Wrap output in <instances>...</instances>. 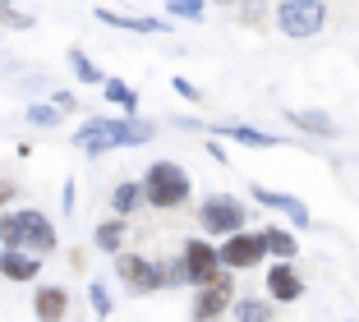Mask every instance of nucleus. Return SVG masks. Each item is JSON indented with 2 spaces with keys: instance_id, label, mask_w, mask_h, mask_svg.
<instances>
[{
  "instance_id": "obj_24",
  "label": "nucleus",
  "mask_w": 359,
  "mask_h": 322,
  "mask_svg": "<svg viewBox=\"0 0 359 322\" xmlns=\"http://www.w3.org/2000/svg\"><path fill=\"white\" fill-rule=\"evenodd\" d=\"M28 125H55V120H60V111H55V106H28Z\"/></svg>"
},
{
  "instance_id": "obj_16",
  "label": "nucleus",
  "mask_w": 359,
  "mask_h": 322,
  "mask_svg": "<svg viewBox=\"0 0 359 322\" xmlns=\"http://www.w3.org/2000/svg\"><path fill=\"white\" fill-rule=\"evenodd\" d=\"M222 134L235 138V143H249V147H276L272 134H263V129H249V125H226Z\"/></svg>"
},
{
  "instance_id": "obj_27",
  "label": "nucleus",
  "mask_w": 359,
  "mask_h": 322,
  "mask_svg": "<svg viewBox=\"0 0 359 322\" xmlns=\"http://www.w3.org/2000/svg\"><path fill=\"white\" fill-rule=\"evenodd\" d=\"M175 93H180V97H189V102H198V88L184 83V79H175Z\"/></svg>"
},
{
  "instance_id": "obj_8",
  "label": "nucleus",
  "mask_w": 359,
  "mask_h": 322,
  "mask_svg": "<svg viewBox=\"0 0 359 322\" xmlns=\"http://www.w3.org/2000/svg\"><path fill=\"white\" fill-rule=\"evenodd\" d=\"M217 253L208 249V244H198L194 239L189 249H184V281H194V286H208V281H217Z\"/></svg>"
},
{
  "instance_id": "obj_26",
  "label": "nucleus",
  "mask_w": 359,
  "mask_h": 322,
  "mask_svg": "<svg viewBox=\"0 0 359 322\" xmlns=\"http://www.w3.org/2000/svg\"><path fill=\"white\" fill-rule=\"evenodd\" d=\"M93 309H97V318H106V313H111V300H106V286H93Z\"/></svg>"
},
{
  "instance_id": "obj_21",
  "label": "nucleus",
  "mask_w": 359,
  "mask_h": 322,
  "mask_svg": "<svg viewBox=\"0 0 359 322\" xmlns=\"http://www.w3.org/2000/svg\"><path fill=\"white\" fill-rule=\"evenodd\" d=\"M120 235H125V221H106V226L97 230V249L116 253V249H120Z\"/></svg>"
},
{
  "instance_id": "obj_13",
  "label": "nucleus",
  "mask_w": 359,
  "mask_h": 322,
  "mask_svg": "<svg viewBox=\"0 0 359 322\" xmlns=\"http://www.w3.org/2000/svg\"><path fill=\"white\" fill-rule=\"evenodd\" d=\"M65 304H69V300H65L60 286H42V290H37V318H42V322H60Z\"/></svg>"
},
{
  "instance_id": "obj_29",
  "label": "nucleus",
  "mask_w": 359,
  "mask_h": 322,
  "mask_svg": "<svg viewBox=\"0 0 359 322\" xmlns=\"http://www.w3.org/2000/svg\"><path fill=\"white\" fill-rule=\"evenodd\" d=\"M10 198H14V185H5V180H0V208H5Z\"/></svg>"
},
{
  "instance_id": "obj_1",
  "label": "nucleus",
  "mask_w": 359,
  "mask_h": 322,
  "mask_svg": "<svg viewBox=\"0 0 359 322\" xmlns=\"http://www.w3.org/2000/svg\"><path fill=\"white\" fill-rule=\"evenodd\" d=\"M152 134H157V129H152L148 120H88V125L74 134V147L88 152V156H102V152H111V147L148 143Z\"/></svg>"
},
{
  "instance_id": "obj_15",
  "label": "nucleus",
  "mask_w": 359,
  "mask_h": 322,
  "mask_svg": "<svg viewBox=\"0 0 359 322\" xmlns=\"http://www.w3.org/2000/svg\"><path fill=\"white\" fill-rule=\"evenodd\" d=\"M138 203H143V185H134V180H125V185H120L116 194H111V208H116L120 217H129V212H134Z\"/></svg>"
},
{
  "instance_id": "obj_6",
  "label": "nucleus",
  "mask_w": 359,
  "mask_h": 322,
  "mask_svg": "<svg viewBox=\"0 0 359 322\" xmlns=\"http://www.w3.org/2000/svg\"><path fill=\"white\" fill-rule=\"evenodd\" d=\"M116 271L134 286L138 295H148V290H157V286H161V267H157V262H148V258H134V253H120Z\"/></svg>"
},
{
  "instance_id": "obj_7",
  "label": "nucleus",
  "mask_w": 359,
  "mask_h": 322,
  "mask_svg": "<svg viewBox=\"0 0 359 322\" xmlns=\"http://www.w3.org/2000/svg\"><path fill=\"white\" fill-rule=\"evenodd\" d=\"M263 235H240V230H235L231 235V244H226L222 253H217V258L226 262V267H254L258 258H263Z\"/></svg>"
},
{
  "instance_id": "obj_19",
  "label": "nucleus",
  "mask_w": 359,
  "mask_h": 322,
  "mask_svg": "<svg viewBox=\"0 0 359 322\" xmlns=\"http://www.w3.org/2000/svg\"><path fill=\"white\" fill-rule=\"evenodd\" d=\"M69 69H74V79H83V83H106V74L97 69L83 51H69Z\"/></svg>"
},
{
  "instance_id": "obj_9",
  "label": "nucleus",
  "mask_w": 359,
  "mask_h": 322,
  "mask_svg": "<svg viewBox=\"0 0 359 322\" xmlns=\"http://www.w3.org/2000/svg\"><path fill=\"white\" fill-rule=\"evenodd\" d=\"M267 290H272L281 304H295L299 295H304V281L295 276V267H290V262H276V267L267 271Z\"/></svg>"
},
{
  "instance_id": "obj_2",
  "label": "nucleus",
  "mask_w": 359,
  "mask_h": 322,
  "mask_svg": "<svg viewBox=\"0 0 359 322\" xmlns=\"http://www.w3.org/2000/svg\"><path fill=\"white\" fill-rule=\"evenodd\" d=\"M0 244L5 249H23V253H51L55 249V226L37 208L5 212L0 217Z\"/></svg>"
},
{
  "instance_id": "obj_12",
  "label": "nucleus",
  "mask_w": 359,
  "mask_h": 322,
  "mask_svg": "<svg viewBox=\"0 0 359 322\" xmlns=\"http://www.w3.org/2000/svg\"><path fill=\"white\" fill-rule=\"evenodd\" d=\"M226 295H231V286H226V281H208V290L198 295V309H194V322L217 318V313L226 309Z\"/></svg>"
},
{
  "instance_id": "obj_14",
  "label": "nucleus",
  "mask_w": 359,
  "mask_h": 322,
  "mask_svg": "<svg viewBox=\"0 0 359 322\" xmlns=\"http://www.w3.org/2000/svg\"><path fill=\"white\" fill-rule=\"evenodd\" d=\"M97 19L111 23V28H129V32H161V19H129V14H111V10H97Z\"/></svg>"
},
{
  "instance_id": "obj_22",
  "label": "nucleus",
  "mask_w": 359,
  "mask_h": 322,
  "mask_svg": "<svg viewBox=\"0 0 359 322\" xmlns=\"http://www.w3.org/2000/svg\"><path fill=\"white\" fill-rule=\"evenodd\" d=\"M290 120L304 129H318V134H337V125H332L327 115H313V111H290Z\"/></svg>"
},
{
  "instance_id": "obj_23",
  "label": "nucleus",
  "mask_w": 359,
  "mask_h": 322,
  "mask_svg": "<svg viewBox=\"0 0 359 322\" xmlns=\"http://www.w3.org/2000/svg\"><path fill=\"white\" fill-rule=\"evenodd\" d=\"M0 23H5V28H32V14L14 10L10 0H0Z\"/></svg>"
},
{
  "instance_id": "obj_30",
  "label": "nucleus",
  "mask_w": 359,
  "mask_h": 322,
  "mask_svg": "<svg viewBox=\"0 0 359 322\" xmlns=\"http://www.w3.org/2000/svg\"><path fill=\"white\" fill-rule=\"evenodd\" d=\"M226 5H231V0H226Z\"/></svg>"
},
{
  "instance_id": "obj_18",
  "label": "nucleus",
  "mask_w": 359,
  "mask_h": 322,
  "mask_svg": "<svg viewBox=\"0 0 359 322\" xmlns=\"http://www.w3.org/2000/svg\"><path fill=\"white\" fill-rule=\"evenodd\" d=\"M102 93H106V102L125 106V111H134V106H138V93H134L129 83H120V79H106V83H102Z\"/></svg>"
},
{
  "instance_id": "obj_10",
  "label": "nucleus",
  "mask_w": 359,
  "mask_h": 322,
  "mask_svg": "<svg viewBox=\"0 0 359 322\" xmlns=\"http://www.w3.org/2000/svg\"><path fill=\"white\" fill-rule=\"evenodd\" d=\"M254 198L263 203V208H276V212H285V217L295 221V226H309V208L299 203V198H290V194H272L267 185H254Z\"/></svg>"
},
{
  "instance_id": "obj_3",
  "label": "nucleus",
  "mask_w": 359,
  "mask_h": 322,
  "mask_svg": "<svg viewBox=\"0 0 359 322\" xmlns=\"http://www.w3.org/2000/svg\"><path fill=\"white\" fill-rule=\"evenodd\" d=\"M143 198H148L152 208H180V203L189 198V175H184V166L157 161V166L143 175Z\"/></svg>"
},
{
  "instance_id": "obj_25",
  "label": "nucleus",
  "mask_w": 359,
  "mask_h": 322,
  "mask_svg": "<svg viewBox=\"0 0 359 322\" xmlns=\"http://www.w3.org/2000/svg\"><path fill=\"white\" fill-rule=\"evenodd\" d=\"M170 14H180V19H198L203 0H170Z\"/></svg>"
},
{
  "instance_id": "obj_17",
  "label": "nucleus",
  "mask_w": 359,
  "mask_h": 322,
  "mask_svg": "<svg viewBox=\"0 0 359 322\" xmlns=\"http://www.w3.org/2000/svg\"><path fill=\"white\" fill-rule=\"evenodd\" d=\"M263 249H267V253H276L281 262H285V258H295V235H285V230H276V226H272V230L263 235Z\"/></svg>"
},
{
  "instance_id": "obj_4",
  "label": "nucleus",
  "mask_w": 359,
  "mask_h": 322,
  "mask_svg": "<svg viewBox=\"0 0 359 322\" xmlns=\"http://www.w3.org/2000/svg\"><path fill=\"white\" fill-rule=\"evenodd\" d=\"M323 19H327L323 0H281V10H276V23L285 37H313Z\"/></svg>"
},
{
  "instance_id": "obj_11",
  "label": "nucleus",
  "mask_w": 359,
  "mask_h": 322,
  "mask_svg": "<svg viewBox=\"0 0 359 322\" xmlns=\"http://www.w3.org/2000/svg\"><path fill=\"white\" fill-rule=\"evenodd\" d=\"M37 267H42L37 253H23V249H5L0 253V276H10V281H32Z\"/></svg>"
},
{
  "instance_id": "obj_5",
  "label": "nucleus",
  "mask_w": 359,
  "mask_h": 322,
  "mask_svg": "<svg viewBox=\"0 0 359 322\" xmlns=\"http://www.w3.org/2000/svg\"><path fill=\"white\" fill-rule=\"evenodd\" d=\"M198 221H203V230H212V235H235V230L244 226V208L235 203V198L217 194V198H208V203H203Z\"/></svg>"
},
{
  "instance_id": "obj_28",
  "label": "nucleus",
  "mask_w": 359,
  "mask_h": 322,
  "mask_svg": "<svg viewBox=\"0 0 359 322\" xmlns=\"http://www.w3.org/2000/svg\"><path fill=\"white\" fill-rule=\"evenodd\" d=\"M55 106H60V111H79V106H74V97H69V93H55Z\"/></svg>"
},
{
  "instance_id": "obj_20",
  "label": "nucleus",
  "mask_w": 359,
  "mask_h": 322,
  "mask_svg": "<svg viewBox=\"0 0 359 322\" xmlns=\"http://www.w3.org/2000/svg\"><path fill=\"white\" fill-rule=\"evenodd\" d=\"M235 318H240V322H267V318H272V304H267V300H240V304H235Z\"/></svg>"
}]
</instances>
